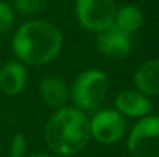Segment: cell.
Listing matches in <instances>:
<instances>
[{"instance_id": "52a82bcc", "label": "cell", "mask_w": 159, "mask_h": 157, "mask_svg": "<svg viewBox=\"0 0 159 157\" xmlns=\"http://www.w3.org/2000/svg\"><path fill=\"white\" fill-rule=\"evenodd\" d=\"M98 48L108 59L120 60V59H125L131 51V40H130V36L111 26L105 31L99 33Z\"/></svg>"}, {"instance_id": "9c48e42d", "label": "cell", "mask_w": 159, "mask_h": 157, "mask_svg": "<svg viewBox=\"0 0 159 157\" xmlns=\"http://www.w3.org/2000/svg\"><path fill=\"white\" fill-rule=\"evenodd\" d=\"M134 83L138 91L147 97L159 96V59L144 62L134 72Z\"/></svg>"}, {"instance_id": "7a4b0ae2", "label": "cell", "mask_w": 159, "mask_h": 157, "mask_svg": "<svg viewBox=\"0 0 159 157\" xmlns=\"http://www.w3.org/2000/svg\"><path fill=\"white\" fill-rule=\"evenodd\" d=\"M45 140L60 156L76 154L90 140V120L77 108H60L45 126Z\"/></svg>"}, {"instance_id": "2e32d148", "label": "cell", "mask_w": 159, "mask_h": 157, "mask_svg": "<svg viewBox=\"0 0 159 157\" xmlns=\"http://www.w3.org/2000/svg\"><path fill=\"white\" fill-rule=\"evenodd\" d=\"M26 157H51V156L43 154V153H36V154H31V156H26Z\"/></svg>"}, {"instance_id": "9a60e30c", "label": "cell", "mask_w": 159, "mask_h": 157, "mask_svg": "<svg viewBox=\"0 0 159 157\" xmlns=\"http://www.w3.org/2000/svg\"><path fill=\"white\" fill-rule=\"evenodd\" d=\"M26 151V139L23 134L17 133L11 142V157H25Z\"/></svg>"}, {"instance_id": "4fadbf2b", "label": "cell", "mask_w": 159, "mask_h": 157, "mask_svg": "<svg viewBox=\"0 0 159 157\" xmlns=\"http://www.w3.org/2000/svg\"><path fill=\"white\" fill-rule=\"evenodd\" d=\"M48 5V0H14V8L22 15H34L42 12Z\"/></svg>"}, {"instance_id": "277c9868", "label": "cell", "mask_w": 159, "mask_h": 157, "mask_svg": "<svg viewBox=\"0 0 159 157\" xmlns=\"http://www.w3.org/2000/svg\"><path fill=\"white\" fill-rule=\"evenodd\" d=\"M127 146L133 157H159V116L142 117L133 126Z\"/></svg>"}, {"instance_id": "7c38bea8", "label": "cell", "mask_w": 159, "mask_h": 157, "mask_svg": "<svg viewBox=\"0 0 159 157\" xmlns=\"http://www.w3.org/2000/svg\"><path fill=\"white\" fill-rule=\"evenodd\" d=\"M40 94L43 102L51 108H63L68 100V89L63 80L57 77H47L40 83Z\"/></svg>"}, {"instance_id": "6da1fadb", "label": "cell", "mask_w": 159, "mask_h": 157, "mask_svg": "<svg viewBox=\"0 0 159 157\" xmlns=\"http://www.w3.org/2000/svg\"><path fill=\"white\" fill-rule=\"evenodd\" d=\"M62 33L47 20L23 23L12 37L17 59L28 65H45L54 60L62 50Z\"/></svg>"}, {"instance_id": "8992f818", "label": "cell", "mask_w": 159, "mask_h": 157, "mask_svg": "<svg viewBox=\"0 0 159 157\" xmlns=\"http://www.w3.org/2000/svg\"><path fill=\"white\" fill-rule=\"evenodd\" d=\"M125 119L116 109H102L90 120V136L101 143H114L125 134Z\"/></svg>"}, {"instance_id": "ba28073f", "label": "cell", "mask_w": 159, "mask_h": 157, "mask_svg": "<svg viewBox=\"0 0 159 157\" xmlns=\"http://www.w3.org/2000/svg\"><path fill=\"white\" fill-rule=\"evenodd\" d=\"M116 111L127 117H145L152 111V102L139 91H122L114 100Z\"/></svg>"}, {"instance_id": "5b68a950", "label": "cell", "mask_w": 159, "mask_h": 157, "mask_svg": "<svg viewBox=\"0 0 159 157\" xmlns=\"http://www.w3.org/2000/svg\"><path fill=\"white\" fill-rule=\"evenodd\" d=\"M116 11V0H76L79 23L93 33H102L111 28Z\"/></svg>"}, {"instance_id": "8fae6325", "label": "cell", "mask_w": 159, "mask_h": 157, "mask_svg": "<svg viewBox=\"0 0 159 157\" xmlns=\"http://www.w3.org/2000/svg\"><path fill=\"white\" fill-rule=\"evenodd\" d=\"M142 22H144L142 11L136 5H125L116 11L111 26L127 36H131L141 28Z\"/></svg>"}, {"instance_id": "30bf717a", "label": "cell", "mask_w": 159, "mask_h": 157, "mask_svg": "<svg viewBox=\"0 0 159 157\" xmlns=\"http://www.w3.org/2000/svg\"><path fill=\"white\" fill-rule=\"evenodd\" d=\"M26 83V71L20 62L11 60L0 69V89L6 96L19 94Z\"/></svg>"}, {"instance_id": "5bb4252c", "label": "cell", "mask_w": 159, "mask_h": 157, "mask_svg": "<svg viewBox=\"0 0 159 157\" xmlns=\"http://www.w3.org/2000/svg\"><path fill=\"white\" fill-rule=\"evenodd\" d=\"M14 23V12L9 5L0 2V37L6 34Z\"/></svg>"}, {"instance_id": "3957f363", "label": "cell", "mask_w": 159, "mask_h": 157, "mask_svg": "<svg viewBox=\"0 0 159 157\" xmlns=\"http://www.w3.org/2000/svg\"><path fill=\"white\" fill-rule=\"evenodd\" d=\"M108 89V79L101 69L80 72L71 88V99L80 111H94L104 102Z\"/></svg>"}]
</instances>
